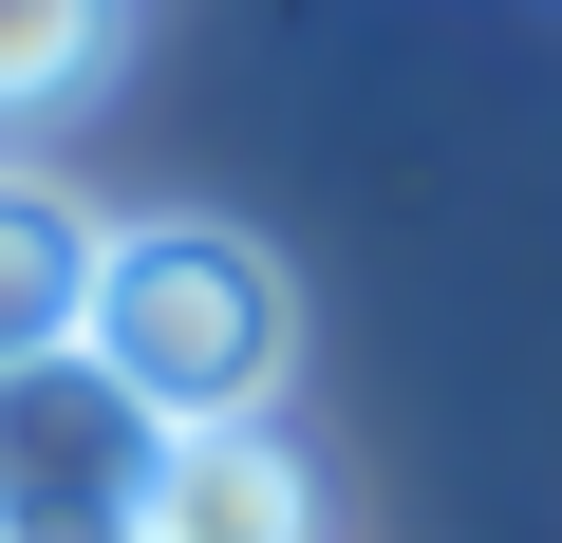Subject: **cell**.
Listing matches in <instances>:
<instances>
[{
  "mask_svg": "<svg viewBox=\"0 0 562 543\" xmlns=\"http://www.w3.org/2000/svg\"><path fill=\"white\" fill-rule=\"evenodd\" d=\"M76 357L113 375V412L150 450H188V431H262L281 357H301V301H281V262L244 225H113V282H94Z\"/></svg>",
  "mask_w": 562,
  "mask_h": 543,
  "instance_id": "cell-1",
  "label": "cell"
},
{
  "mask_svg": "<svg viewBox=\"0 0 562 543\" xmlns=\"http://www.w3.org/2000/svg\"><path fill=\"white\" fill-rule=\"evenodd\" d=\"M94 282H113V225L57 169H0V375H57L94 338Z\"/></svg>",
  "mask_w": 562,
  "mask_h": 543,
  "instance_id": "cell-2",
  "label": "cell"
},
{
  "mask_svg": "<svg viewBox=\"0 0 562 543\" xmlns=\"http://www.w3.org/2000/svg\"><path fill=\"white\" fill-rule=\"evenodd\" d=\"M132 543H319V468L281 431H188V450H150Z\"/></svg>",
  "mask_w": 562,
  "mask_h": 543,
  "instance_id": "cell-3",
  "label": "cell"
},
{
  "mask_svg": "<svg viewBox=\"0 0 562 543\" xmlns=\"http://www.w3.org/2000/svg\"><path fill=\"white\" fill-rule=\"evenodd\" d=\"M113 76V0H0V113H57Z\"/></svg>",
  "mask_w": 562,
  "mask_h": 543,
  "instance_id": "cell-4",
  "label": "cell"
}]
</instances>
